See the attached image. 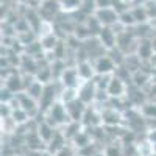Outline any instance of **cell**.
<instances>
[{
  "label": "cell",
  "instance_id": "6da1fadb",
  "mask_svg": "<svg viewBox=\"0 0 156 156\" xmlns=\"http://www.w3.org/2000/svg\"><path fill=\"white\" fill-rule=\"evenodd\" d=\"M95 17L103 27H112L114 23L120 20V12L114 8H103V9H95Z\"/></svg>",
  "mask_w": 156,
  "mask_h": 156
},
{
  "label": "cell",
  "instance_id": "7a4b0ae2",
  "mask_svg": "<svg viewBox=\"0 0 156 156\" xmlns=\"http://www.w3.org/2000/svg\"><path fill=\"white\" fill-rule=\"evenodd\" d=\"M94 69H95V72L98 75H108V73H111L115 69L114 59L111 56H108V55H105V56L101 55V56L97 58V61L94 64Z\"/></svg>",
  "mask_w": 156,
  "mask_h": 156
},
{
  "label": "cell",
  "instance_id": "3957f363",
  "mask_svg": "<svg viewBox=\"0 0 156 156\" xmlns=\"http://www.w3.org/2000/svg\"><path fill=\"white\" fill-rule=\"evenodd\" d=\"M48 112L51 114V117H53V119H51V122H53V123H66L67 119H70L69 114H67L66 106L59 105V103H55L53 106H50Z\"/></svg>",
  "mask_w": 156,
  "mask_h": 156
},
{
  "label": "cell",
  "instance_id": "277c9868",
  "mask_svg": "<svg viewBox=\"0 0 156 156\" xmlns=\"http://www.w3.org/2000/svg\"><path fill=\"white\" fill-rule=\"evenodd\" d=\"M61 78H62V84L64 86L66 87H73V89H76L78 83H80V80H81L76 69H64Z\"/></svg>",
  "mask_w": 156,
  "mask_h": 156
},
{
  "label": "cell",
  "instance_id": "5b68a950",
  "mask_svg": "<svg viewBox=\"0 0 156 156\" xmlns=\"http://www.w3.org/2000/svg\"><path fill=\"white\" fill-rule=\"evenodd\" d=\"M123 89H125V86H123V83H122L120 78H117V76L109 78L106 92H108L111 97H119V95H122V94H123Z\"/></svg>",
  "mask_w": 156,
  "mask_h": 156
},
{
  "label": "cell",
  "instance_id": "8992f818",
  "mask_svg": "<svg viewBox=\"0 0 156 156\" xmlns=\"http://www.w3.org/2000/svg\"><path fill=\"white\" fill-rule=\"evenodd\" d=\"M76 70H78V75H80V78H81V80H84V81H89V78L92 76L94 72H95L94 66H92V64H89L87 61H83V62L78 64Z\"/></svg>",
  "mask_w": 156,
  "mask_h": 156
},
{
  "label": "cell",
  "instance_id": "52a82bcc",
  "mask_svg": "<svg viewBox=\"0 0 156 156\" xmlns=\"http://www.w3.org/2000/svg\"><path fill=\"white\" fill-rule=\"evenodd\" d=\"M98 34H100L101 42L105 44L106 47H112L115 44V33L111 30V27H103Z\"/></svg>",
  "mask_w": 156,
  "mask_h": 156
},
{
  "label": "cell",
  "instance_id": "ba28073f",
  "mask_svg": "<svg viewBox=\"0 0 156 156\" xmlns=\"http://www.w3.org/2000/svg\"><path fill=\"white\" fill-rule=\"evenodd\" d=\"M59 8L64 11H75V9H80L83 0H58Z\"/></svg>",
  "mask_w": 156,
  "mask_h": 156
},
{
  "label": "cell",
  "instance_id": "9c48e42d",
  "mask_svg": "<svg viewBox=\"0 0 156 156\" xmlns=\"http://www.w3.org/2000/svg\"><path fill=\"white\" fill-rule=\"evenodd\" d=\"M95 2V9H103V8H114V0H94Z\"/></svg>",
  "mask_w": 156,
  "mask_h": 156
},
{
  "label": "cell",
  "instance_id": "30bf717a",
  "mask_svg": "<svg viewBox=\"0 0 156 156\" xmlns=\"http://www.w3.org/2000/svg\"><path fill=\"white\" fill-rule=\"evenodd\" d=\"M53 156H73V148L69 145H64L59 151H56Z\"/></svg>",
  "mask_w": 156,
  "mask_h": 156
}]
</instances>
